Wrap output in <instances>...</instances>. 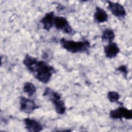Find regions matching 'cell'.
Here are the masks:
<instances>
[{"instance_id": "8fae6325", "label": "cell", "mask_w": 132, "mask_h": 132, "mask_svg": "<svg viewBox=\"0 0 132 132\" xmlns=\"http://www.w3.org/2000/svg\"><path fill=\"white\" fill-rule=\"evenodd\" d=\"M108 14L105 10L99 7H96L94 13V19L96 22L98 23H104L108 20Z\"/></svg>"}, {"instance_id": "52a82bcc", "label": "cell", "mask_w": 132, "mask_h": 132, "mask_svg": "<svg viewBox=\"0 0 132 132\" xmlns=\"http://www.w3.org/2000/svg\"><path fill=\"white\" fill-rule=\"evenodd\" d=\"M108 3V8L115 16L119 18H124L126 14V12L124 6L119 3L113 2L111 1H107Z\"/></svg>"}, {"instance_id": "9a60e30c", "label": "cell", "mask_w": 132, "mask_h": 132, "mask_svg": "<svg viewBox=\"0 0 132 132\" xmlns=\"http://www.w3.org/2000/svg\"><path fill=\"white\" fill-rule=\"evenodd\" d=\"M116 70L122 73L123 74V75L124 76V77L125 78H126L127 74H128V69H127V67L125 65H121L119 66L118 68H117Z\"/></svg>"}, {"instance_id": "ba28073f", "label": "cell", "mask_w": 132, "mask_h": 132, "mask_svg": "<svg viewBox=\"0 0 132 132\" xmlns=\"http://www.w3.org/2000/svg\"><path fill=\"white\" fill-rule=\"evenodd\" d=\"M25 127L30 132H39L43 129V126L37 120L31 118H25L24 120Z\"/></svg>"}, {"instance_id": "7a4b0ae2", "label": "cell", "mask_w": 132, "mask_h": 132, "mask_svg": "<svg viewBox=\"0 0 132 132\" xmlns=\"http://www.w3.org/2000/svg\"><path fill=\"white\" fill-rule=\"evenodd\" d=\"M60 43L63 48L72 53L86 52L90 47V43L87 40L75 41L61 38Z\"/></svg>"}, {"instance_id": "3957f363", "label": "cell", "mask_w": 132, "mask_h": 132, "mask_svg": "<svg viewBox=\"0 0 132 132\" xmlns=\"http://www.w3.org/2000/svg\"><path fill=\"white\" fill-rule=\"evenodd\" d=\"M45 96L48 97L54 105L55 110L57 113L63 114L65 113L66 107L64 102L61 100V96L58 93L50 89L46 92Z\"/></svg>"}, {"instance_id": "8992f818", "label": "cell", "mask_w": 132, "mask_h": 132, "mask_svg": "<svg viewBox=\"0 0 132 132\" xmlns=\"http://www.w3.org/2000/svg\"><path fill=\"white\" fill-rule=\"evenodd\" d=\"M109 116L113 119H122L125 118L130 120L132 118V112L131 110L128 109L124 107H120L110 111Z\"/></svg>"}, {"instance_id": "4fadbf2b", "label": "cell", "mask_w": 132, "mask_h": 132, "mask_svg": "<svg viewBox=\"0 0 132 132\" xmlns=\"http://www.w3.org/2000/svg\"><path fill=\"white\" fill-rule=\"evenodd\" d=\"M23 91L29 96H31L36 92V88L35 86L30 82H26L23 86Z\"/></svg>"}, {"instance_id": "277c9868", "label": "cell", "mask_w": 132, "mask_h": 132, "mask_svg": "<svg viewBox=\"0 0 132 132\" xmlns=\"http://www.w3.org/2000/svg\"><path fill=\"white\" fill-rule=\"evenodd\" d=\"M54 26L57 30L67 34H71L73 31L68 20L63 16H55L54 20Z\"/></svg>"}, {"instance_id": "6da1fadb", "label": "cell", "mask_w": 132, "mask_h": 132, "mask_svg": "<svg viewBox=\"0 0 132 132\" xmlns=\"http://www.w3.org/2000/svg\"><path fill=\"white\" fill-rule=\"evenodd\" d=\"M24 65L39 81L46 84L51 79L54 68L46 62L26 54L23 61Z\"/></svg>"}, {"instance_id": "7c38bea8", "label": "cell", "mask_w": 132, "mask_h": 132, "mask_svg": "<svg viewBox=\"0 0 132 132\" xmlns=\"http://www.w3.org/2000/svg\"><path fill=\"white\" fill-rule=\"evenodd\" d=\"M115 37V34L114 31L110 28H106L105 29L102 35V40L103 41H108L109 43L112 42Z\"/></svg>"}, {"instance_id": "5b68a950", "label": "cell", "mask_w": 132, "mask_h": 132, "mask_svg": "<svg viewBox=\"0 0 132 132\" xmlns=\"http://www.w3.org/2000/svg\"><path fill=\"white\" fill-rule=\"evenodd\" d=\"M38 106L32 100L21 96L20 99V109L26 113H31L37 109Z\"/></svg>"}, {"instance_id": "30bf717a", "label": "cell", "mask_w": 132, "mask_h": 132, "mask_svg": "<svg viewBox=\"0 0 132 132\" xmlns=\"http://www.w3.org/2000/svg\"><path fill=\"white\" fill-rule=\"evenodd\" d=\"M55 16L54 12L51 11L46 13L41 19L40 23L43 25V28L45 30L49 31L54 26V20Z\"/></svg>"}, {"instance_id": "5bb4252c", "label": "cell", "mask_w": 132, "mask_h": 132, "mask_svg": "<svg viewBox=\"0 0 132 132\" xmlns=\"http://www.w3.org/2000/svg\"><path fill=\"white\" fill-rule=\"evenodd\" d=\"M120 97V96L119 94L116 91H111L108 92L107 98L111 103H118Z\"/></svg>"}, {"instance_id": "9c48e42d", "label": "cell", "mask_w": 132, "mask_h": 132, "mask_svg": "<svg viewBox=\"0 0 132 132\" xmlns=\"http://www.w3.org/2000/svg\"><path fill=\"white\" fill-rule=\"evenodd\" d=\"M104 52L106 57L108 58L116 57L120 52V48L117 43L111 42L104 48Z\"/></svg>"}]
</instances>
